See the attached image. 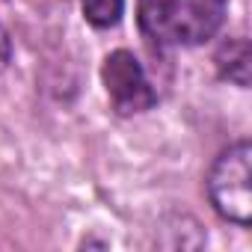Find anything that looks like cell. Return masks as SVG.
I'll list each match as a JSON object with an SVG mask.
<instances>
[{"label":"cell","instance_id":"8992f818","mask_svg":"<svg viewBox=\"0 0 252 252\" xmlns=\"http://www.w3.org/2000/svg\"><path fill=\"white\" fill-rule=\"evenodd\" d=\"M9 60H12V39H9L6 27L0 24V71L9 65Z\"/></svg>","mask_w":252,"mask_h":252},{"label":"cell","instance_id":"7a4b0ae2","mask_svg":"<svg viewBox=\"0 0 252 252\" xmlns=\"http://www.w3.org/2000/svg\"><path fill=\"white\" fill-rule=\"evenodd\" d=\"M249 181H252V149L246 140L220 152L205 178L214 211L222 220L243 225V228L252 220V184Z\"/></svg>","mask_w":252,"mask_h":252},{"label":"cell","instance_id":"6da1fadb","mask_svg":"<svg viewBox=\"0 0 252 252\" xmlns=\"http://www.w3.org/2000/svg\"><path fill=\"white\" fill-rule=\"evenodd\" d=\"M140 30L163 48H196L225 21V0H137Z\"/></svg>","mask_w":252,"mask_h":252},{"label":"cell","instance_id":"277c9868","mask_svg":"<svg viewBox=\"0 0 252 252\" xmlns=\"http://www.w3.org/2000/svg\"><path fill=\"white\" fill-rule=\"evenodd\" d=\"M217 71L222 80L246 89L249 86V42L246 39H225L214 57Z\"/></svg>","mask_w":252,"mask_h":252},{"label":"cell","instance_id":"5b68a950","mask_svg":"<svg viewBox=\"0 0 252 252\" xmlns=\"http://www.w3.org/2000/svg\"><path fill=\"white\" fill-rule=\"evenodd\" d=\"M80 9L95 30H110L125 15V0H80Z\"/></svg>","mask_w":252,"mask_h":252},{"label":"cell","instance_id":"3957f363","mask_svg":"<svg viewBox=\"0 0 252 252\" xmlns=\"http://www.w3.org/2000/svg\"><path fill=\"white\" fill-rule=\"evenodd\" d=\"M101 80L107 98L119 116H137L158 104V92L143 68V63L131 51H113L104 57Z\"/></svg>","mask_w":252,"mask_h":252}]
</instances>
